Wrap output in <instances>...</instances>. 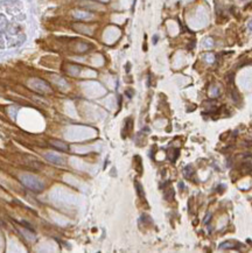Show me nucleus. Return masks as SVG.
Here are the masks:
<instances>
[{"instance_id": "f3484780", "label": "nucleus", "mask_w": 252, "mask_h": 253, "mask_svg": "<svg viewBox=\"0 0 252 253\" xmlns=\"http://www.w3.org/2000/svg\"><path fill=\"white\" fill-rule=\"evenodd\" d=\"M203 46H204V47H207V48H211V47L214 46V43H212L211 39H207V40L203 42Z\"/></svg>"}, {"instance_id": "f8f14e48", "label": "nucleus", "mask_w": 252, "mask_h": 253, "mask_svg": "<svg viewBox=\"0 0 252 253\" xmlns=\"http://www.w3.org/2000/svg\"><path fill=\"white\" fill-rule=\"evenodd\" d=\"M134 186H135V190H137L138 196H139L140 198L145 200V191H144V188H142L141 183H140L139 181H135V182H134Z\"/></svg>"}, {"instance_id": "6e6552de", "label": "nucleus", "mask_w": 252, "mask_h": 253, "mask_svg": "<svg viewBox=\"0 0 252 253\" xmlns=\"http://www.w3.org/2000/svg\"><path fill=\"white\" fill-rule=\"evenodd\" d=\"M20 232H21V234H22L26 239H28V240H31V241H34V240L36 239L35 233L32 232V231H29L28 229H20Z\"/></svg>"}, {"instance_id": "412c9836", "label": "nucleus", "mask_w": 252, "mask_h": 253, "mask_svg": "<svg viewBox=\"0 0 252 253\" xmlns=\"http://www.w3.org/2000/svg\"><path fill=\"white\" fill-rule=\"evenodd\" d=\"M158 40H159V36H158V35H154V36H153V44H156Z\"/></svg>"}, {"instance_id": "f257e3e1", "label": "nucleus", "mask_w": 252, "mask_h": 253, "mask_svg": "<svg viewBox=\"0 0 252 253\" xmlns=\"http://www.w3.org/2000/svg\"><path fill=\"white\" fill-rule=\"evenodd\" d=\"M19 179H20V182L26 188H28V189H31V190H33L35 193H41L46 187L44 182L41 179H39L37 176L33 175V174H27V173L21 174L19 176Z\"/></svg>"}, {"instance_id": "f03ea898", "label": "nucleus", "mask_w": 252, "mask_h": 253, "mask_svg": "<svg viewBox=\"0 0 252 253\" xmlns=\"http://www.w3.org/2000/svg\"><path fill=\"white\" fill-rule=\"evenodd\" d=\"M29 87L39 92V94H48V92H51V87L50 84L43 79H40V78H33L29 80Z\"/></svg>"}, {"instance_id": "5701e85b", "label": "nucleus", "mask_w": 252, "mask_h": 253, "mask_svg": "<svg viewBox=\"0 0 252 253\" xmlns=\"http://www.w3.org/2000/svg\"><path fill=\"white\" fill-rule=\"evenodd\" d=\"M131 69V63H126V72H128Z\"/></svg>"}, {"instance_id": "20e7f679", "label": "nucleus", "mask_w": 252, "mask_h": 253, "mask_svg": "<svg viewBox=\"0 0 252 253\" xmlns=\"http://www.w3.org/2000/svg\"><path fill=\"white\" fill-rule=\"evenodd\" d=\"M50 145L54 148H56V149H58L61 152H68L69 150V145L67 142L62 141V140H56V139L50 140Z\"/></svg>"}, {"instance_id": "6ab92c4d", "label": "nucleus", "mask_w": 252, "mask_h": 253, "mask_svg": "<svg viewBox=\"0 0 252 253\" xmlns=\"http://www.w3.org/2000/svg\"><path fill=\"white\" fill-rule=\"evenodd\" d=\"M133 94H134V91H133L132 89H128V90H126V91H125V95H126L128 98H132Z\"/></svg>"}, {"instance_id": "a211bd4d", "label": "nucleus", "mask_w": 252, "mask_h": 253, "mask_svg": "<svg viewBox=\"0 0 252 253\" xmlns=\"http://www.w3.org/2000/svg\"><path fill=\"white\" fill-rule=\"evenodd\" d=\"M211 216H212V215H211V212H208V213L205 215V217H204V220H203V223H204V224H208V223L210 222V219H211Z\"/></svg>"}, {"instance_id": "4be33fe9", "label": "nucleus", "mask_w": 252, "mask_h": 253, "mask_svg": "<svg viewBox=\"0 0 252 253\" xmlns=\"http://www.w3.org/2000/svg\"><path fill=\"white\" fill-rule=\"evenodd\" d=\"M179 188H180L181 190L185 189V184H183V182H179Z\"/></svg>"}, {"instance_id": "1a4fd4ad", "label": "nucleus", "mask_w": 252, "mask_h": 253, "mask_svg": "<svg viewBox=\"0 0 252 253\" xmlns=\"http://www.w3.org/2000/svg\"><path fill=\"white\" fill-rule=\"evenodd\" d=\"M230 95H231V98H232V101L236 103V104H238L239 102H240V96H239V94H238V91H237V89L232 85V87H230Z\"/></svg>"}, {"instance_id": "0eeeda50", "label": "nucleus", "mask_w": 252, "mask_h": 253, "mask_svg": "<svg viewBox=\"0 0 252 253\" xmlns=\"http://www.w3.org/2000/svg\"><path fill=\"white\" fill-rule=\"evenodd\" d=\"M238 245H242V244L236 243V241H233V240H226V241L221 243L218 247H219L221 250H231V248H238V247H237Z\"/></svg>"}, {"instance_id": "393cba45", "label": "nucleus", "mask_w": 252, "mask_h": 253, "mask_svg": "<svg viewBox=\"0 0 252 253\" xmlns=\"http://www.w3.org/2000/svg\"><path fill=\"white\" fill-rule=\"evenodd\" d=\"M249 29H250V30L252 32V20H251V21L249 22Z\"/></svg>"}, {"instance_id": "7ed1b4c3", "label": "nucleus", "mask_w": 252, "mask_h": 253, "mask_svg": "<svg viewBox=\"0 0 252 253\" xmlns=\"http://www.w3.org/2000/svg\"><path fill=\"white\" fill-rule=\"evenodd\" d=\"M43 156H44V159L48 160L50 163H54V164H56V166H63V164H65V160H64L62 156H60V155H56V154H53V153H46V154H43Z\"/></svg>"}, {"instance_id": "423d86ee", "label": "nucleus", "mask_w": 252, "mask_h": 253, "mask_svg": "<svg viewBox=\"0 0 252 253\" xmlns=\"http://www.w3.org/2000/svg\"><path fill=\"white\" fill-rule=\"evenodd\" d=\"M132 128H133V120H132V118L125 119L124 128H123V131H121V137H123V138H126V137L131 133Z\"/></svg>"}, {"instance_id": "4468645a", "label": "nucleus", "mask_w": 252, "mask_h": 253, "mask_svg": "<svg viewBox=\"0 0 252 253\" xmlns=\"http://www.w3.org/2000/svg\"><path fill=\"white\" fill-rule=\"evenodd\" d=\"M174 196H175V191L173 190V188H171V189H167L166 191H165V200L166 201H173L174 200Z\"/></svg>"}, {"instance_id": "dca6fc26", "label": "nucleus", "mask_w": 252, "mask_h": 253, "mask_svg": "<svg viewBox=\"0 0 252 253\" xmlns=\"http://www.w3.org/2000/svg\"><path fill=\"white\" fill-rule=\"evenodd\" d=\"M171 152H172V154H173V157L171 159V161H172V162H175L176 159H178V156H179V154H180V150H179L178 148H174V149H171Z\"/></svg>"}, {"instance_id": "9b49d317", "label": "nucleus", "mask_w": 252, "mask_h": 253, "mask_svg": "<svg viewBox=\"0 0 252 253\" xmlns=\"http://www.w3.org/2000/svg\"><path fill=\"white\" fill-rule=\"evenodd\" d=\"M194 173H195V171H194V167H193L192 164H188V166L185 167V169H183V175H185L187 179H190V177L194 175Z\"/></svg>"}, {"instance_id": "b1692460", "label": "nucleus", "mask_w": 252, "mask_h": 253, "mask_svg": "<svg viewBox=\"0 0 252 253\" xmlns=\"http://www.w3.org/2000/svg\"><path fill=\"white\" fill-rule=\"evenodd\" d=\"M246 146H249V147H252V140H251V141H246Z\"/></svg>"}, {"instance_id": "9d476101", "label": "nucleus", "mask_w": 252, "mask_h": 253, "mask_svg": "<svg viewBox=\"0 0 252 253\" xmlns=\"http://www.w3.org/2000/svg\"><path fill=\"white\" fill-rule=\"evenodd\" d=\"M239 171L244 174H249L252 172V164L250 162H243L240 166H239Z\"/></svg>"}, {"instance_id": "ddd939ff", "label": "nucleus", "mask_w": 252, "mask_h": 253, "mask_svg": "<svg viewBox=\"0 0 252 253\" xmlns=\"http://www.w3.org/2000/svg\"><path fill=\"white\" fill-rule=\"evenodd\" d=\"M134 161H135V171L139 174H142V164H141V157L139 155L134 156Z\"/></svg>"}, {"instance_id": "39448f33", "label": "nucleus", "mask_w": 252, "mask_h": 253, "mask_svg": "<svg viewBox=\"0 0 252 253\" xmlns=\"http://www.w3.org/2000/svg\"><path fill=\"white\" fill-rule=\"evenodd\" d=\"M72 17L77 20H90L92 19V14L85 11H74L72 12Z\"/></svg>"}, {"instance_id": "2eb2a0df", "label": "nucleus", "mask_w": 252, "mask_h": 253, "mask_svg": "<svg viewBox=\"0 0 252 253\" xmlns=\"http://www.w3.org/2000/svg\"><path fill=\"white\" fill-rule=\"evenodd\" d=\"M226 79H228V85H229V87H232V85H233V82H235V73H233V72L229 73L228 77H226Z\"/></svg>"}, {"instance_id": "aec40b11", "label": "nucleus", "mask_w": 252, "mask_h": 253, "mask_svg": "<svg viewBox=\"0 0 252 253\" xmlns=\"http://www.w3.org/2000/svg\"><path fill=\"white\" fill-rule=\"evenodd\" d=\"M224 190H225V186H223V184H218V186H217V191H218L219 194H222Z\"/></svg>"}]
</instances>
